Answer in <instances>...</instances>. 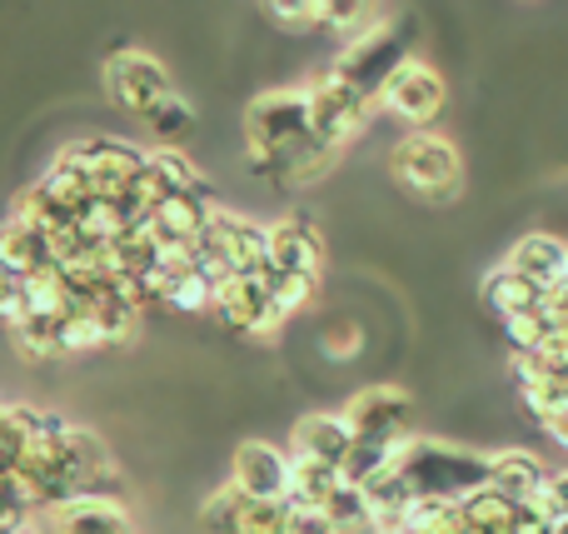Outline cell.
Wrapping results in <instances>:
<instances>
[{"label": "cell", "mask_w": 568, "mask_h": 534, "mask_svg": "<svg viewBox=\"0 0 568 534\" xmlns=\"http://www.w3.org/2000/svg\"><path fill=\"white\" fill-rule=\"evenodd\" d=\"M245 160L255 175L275 185H314L329 175L339 150L324 145L310 125V90L280 85L260 90L245 110Z\"/></svg>", "instance_id": "cell-1"}, {"label": "cell", "mask_w": 568, "mask_h": 534, "mask_svg": "<svg viewBox=\"0 0 568 534\" xmlns=\"http://www.w3.org/2000/svg\"><path fill=\"white\" fill-rule=\"evenodd\" d=\"M394 465L414 485V495L444 500V505H464L474 490L489 485V455L449 445V440H424V435L399 440L394 445Z\"/></svg>", "instance_id": "cell-2"}, {"label": "cell", "mask_w": 568, "mask_h": 534, "mask_svg": "<svg viewBox=\"0 0 568 534\" xmlns=\"http://www.w3.org/2000/svg\"><path fill=\"white\" fill-rule=\"evenodd\" d=\"M389 170L424 205H454V200L464 195V160H459V150H454V140L439 135V130H409V135L394 145Z\"/></svg>", "instance_id": "cell-3"}, {"label": "cell", "mask_w": 568, "mask_h": 534, "mask_svg": "<svg viewBox=\"0 0 568 534\" xmlns=\"http://www.w3.org/2000/svg\"><path fill=\"white\" fill-rule=\"evenodd\" d=\"M404 60H409V26L394 20V16H379L359 40H354V46H344L339 56H334L329 70L339 80H349L354 90H364V95L379 105L384 80H389Z\"/></svg>", "instance_id": "cell-4"}, {"label": "cell", "mask_w": 568, "mask_h": 534, "mask_svg": "<svg viewBox=\"0 0 568 534\" xmlns=\"http://www.w3.org/2000/svg\"><path fill=\"white\" fill-rule=\"evenodd\" d=\"M105 95L115 100L120 110L140 120H155L165 105H175V80L160 66L150 50H110L105 60Z\"/></svg>", "instance_id": "cell-5"}, {"label": "cell", "mask_w": 568, "mask_h": 534, "mask_svg": "<svg viewBox=\"0 0 568 534\" xmlns=\"http://www.w3.org/2000/svg\"><path fill=\"white\" fill-rule=\"evenodd\" d=\"M304 90H310V125L324 145L344 150L354 135H364V125H369V115H374V100L364 95V90H354L349 80H339L334 70H324V75L310 80Z\"/></svg>", "instance_id": "cell-6"}, {"label": "cell", "mask_w": 568, "mask_h": 534, "mask_svg": "<svg viewBox=\"0 0 568 534\" xmlns=\"http://www.w3.org/2000/svg\"><path fill=\"white\" fill-rule=\"evenodd\" d=\"M344 425H349L354 440H364V445H399V440H409V420H414V400L409 390L399 385H369L359 390V395L349 400V405L339 410Z\"/></svg>", "instance_id": "cell-7"}, {"label": "cell", "mask_w": 568, "mask_h": 534, "mask_svg": "<svg viewBox=\"0 0 568 534\" xmlns=\"http://www.w3.org/2000/svg\"><path fill=\"white\" fill-rule=\"evenodd\" d=\"M444 100H449V85H444V75L429 66V60H404L399 70H394L389 80H384L379 90V105L389 110L394 120H404L409 130H429L434 120H439Z\"/></svg>", "instance_id": "cell-8"}, {"label": "cell", "mask_w": 568, "mask_h": 534, "mask_svg": "<svg viewBox=\"0 0 568 534\" xmlns=\"http://www.w3.org/2000/svg\"><path fill=\"white\" fill-rule=\"evenodd\" d=\"M210 315L220 320L225 330H235V335H250V340H270L275 330H284V315L275 310V300H270L265 280L255 275H225L215 285V310Z\"/></svg>", "instance_id": "cell-9"}, {"label": "cell", "mask_w": 568, "mask_h": 534, "mask_svg": "<svg viewBox=\"0 0 568 534\" xmlns=\"http://www.w3.org/2000/svg\"><path fill=\"white\" fill-rule=\"evenodd\" d=\"M85 145V165H90V185H95V200H125L130 185L145 175L150 155L135 150L130 140H110V135H95V140H80Z\"/></svg>", "instance_id": "cell-10"}, {"label": "cell", "mask_w": 568, "mask_h": 534, "mask_svg": "<svg viewBox=\"0 0 568 534\" xmlns=\"http://www.w3.org/2000/svg\"><path fill=\"white\" fill-rule=\"evenodd\" d=\"M230 485L250 500H290V450L270 440H245L230 465Z\"/></svg>", "instance_id": "cell-11"}, {"label": "cell", "mask_w": 568, "mask_h": 534, "mask_svg": "<svg viewBox=\"0 0 568 534\" xmlns=\"http://www.w3.org/2000/svg\"><path fill=\"white\" fill-rule=\"evenodd\" d=\"M45 530L50 534H140L125 500H100V495H75L65 505L45 510Z\"/></svg>", "instance_id": "cell-12"}, {"label": "cell", "mask_w": 568, "mask_h": 534, "mask_svg": "<svg viewBox=\"0 0 568 534\" xmlns=\"http://www.w3.org/2000/svg\"><path fill=\"white\" fill-rule=\"evenodd\" d=\"M270 265L284 275H314L324 270V235L310 215H280L270 225Z\"/></svg>", "instance_id": "cell-13"}, {"label": "cell", "mask_w": 568, "mask_h": 534, "mask_svg": "<svg viewBox=\"0 0 568 534\" xmlns=\"http://www.w3.org/2000/svg\"><path fill=\"white\" fill-rule=\"evenodd\" d=\"M215 210H220V200H215L210 185L190 190V195H170L165 205L155 210V220H150L155 245H200V235H205V225H210Z\"/></svg>", "instance_id": "cell-14"}, {"label": "cell", "mask_w": 568, "mask_h": 534, "mask_svg": "<svg viewBox=\"0 0 568 534\" xmlns=\"http://www.w3.org/2000/svg\"><path fill=\"white\" fill-rule=\"evenodd\" d=\"M504 265L549 295L554 285H564V280H568V245L559 235H549V230H534V235H524L519 245L504 255Z\"/></svg>", "instance_id": "cell-15"}, {"label": "cell", "mask_w": 568, "mask_h": 534, "mask_svg": "<svg viewBox=\"0 0 568 534\" xmlns=\"http://www.w3.org/2000/svg\"><path fill=\"white\" fill-rule=\"evenodd\" d=\"M50 265H55V245H50L45 230L26 225L20 215L0 220V270H6V275L30 280V275H40V270H50Z\"/></svg>", "instance_id": "cell-16"}, {"label": "cell", "mask_w": 568, "mask_h": 534, "mask_svg": "<svg viewBox=\"0 0 568 534\" xmlns=\"http://www.w3.org/2000/svg\"><path fill=\"white\" fill-rule=\"evenodd\" d=\"M354 450V435L344 425V415H304L294 420V435H290V455L294 460H320V465L339 470Z\"/></svg>", "instance_id": "cell-17"}, {"label": "cell", "mask_w": 568, "mask_h": 534, "mask_svg": "<svg viewBox=\"0 0 568 534\" xmlns=\"http://www.w3.org/2000/svg\"><path fill=\"white\" fill-rule=\"evenodd\" d=\"M544 480H549V470H544V460L534 450H499V455H489V490H499L514 505H529L544 490Z\"/></svg>", "instance_id": "cell-18"}, {"label": "cell", "mask_w": 568, "mask_h": 534, "mask_svg": "<svg viewBox=\"0 0 568 534\" xmlns=\"http://www.w3.org/2000/svg\"><path fill=\"white\" fill-rule=\"evenodd\" d=\"M479 300H484V305H489L499 320H514V315H529V310H539V305H544V290L529 285L524 275H514L509 265H499V270H489V275H484Z\"/></svg>", "instance_id": "cell-19"}, {"label": "cell", "mask_w": 568, "mask_h": 534, "mask_svg": "<svg viewBox=\"0 0 568 534\" xmlns=\"http://www.w3.org/2000/svg\"><path fill=\"white\" fill-rule=\"evenodd\" d=\"M364 500H369L374 520H379V534H394L399 530V520H404V510H409L419 495H414V485L399 475V465H394V470H384L379 480L364 485Z\"/></svg>", "instance_id": "cell-20"}, {"label": "cell", "mask_w": 568, "mask_h": 534, "mask_svg": "<svg viewBox=\"0 0 568 534\" xmlns=\"http://www.w3.org/2000/svg\"><path fill=\"white\" fill-rule=\"evenodd\" d=\"M464 525H469L474 534H514V525H519L524 505H514V500H504L499 490H474L469 500H464Z\"/></svg>", "instance_id": "cell-21"}, {"label": "cell", "mask_w": 568, "mask_h": 534, "mask_svg": "<svg viewBox=\"0 0 568 534\" xmlns=\"http://www.w3.org/2000/svg\"><path fill=\"white\" fill-rule=\"evenodd\" d=\"M339 485H344V475L334 465H320V460H294L290 455V505L324 510Z\"/></svg>", "instance_id": "cell-22"}, {"label": "cell", "mask_w": 568, "mask_h": 534, "mask_svg": "<svg viewBox=\"0 0 568 534\" xmlns=\"http://www.w3.org/2000/svg\"><path fill=\"white\" fill-rule=\"evenodd\" d=\"M90 315H95L100 335H105V345H130V340L140 335V310L130 305V300L115 295V285L95 290V305H90Z\"/></svg>", "instance_id": "cell-23"}, {"label": "cell", "mask_w": 568, "mask_h": 534, "mask_svg": "<svg viewBox=\"0 0 568 534\" xmlns=\"http://www.w3.org/2000/svg\"><path fill=\"white\" fill-rule=\"evenodd\" d=\"M324 515H329V525L339 534H379V520H374L369 500H364V490H354V485L334 490L329 505H324Z\"/></svg>", "instance_id": "cell-24"}, {"label": "cell", "mask_w": 568, "mask_h": 534, "mask_svg": "<svg viewBox=\"0 0 568 534\" xmlns=\"http://www.w3.org/2000/svg\"><path fill=\"white\" fill-rule=\"evenodd\" d=\"M65 295H70V280L60 275L55 265L30 275L26 280V320H60L65 315Z\"/></svg>", "instance_id": "cell-25"}, {"label": "cell", "mask_w": 568, "mask_h": 534, "mask_svg": "<svg viewBox=\"0 0 568 534\" xmlns=\"http://www.w3.org/2000/svg\"><path fill=\"white\" fill-rule=\"evenodd\" d=\"M260 280H265L270 300H275V310L284 320L300 315V310H310V300L320 295V280H314V275H284V270L265 265V270H260Z\"/></svg>", "instance_id": "cell-26"}, {"label": "cell", "mask_w": 568, "mask_h": 534, "mask_svg": "<svg viewBox=\"0 0 568 534\" xmlns=\"http://www.w3.org/2000/svg\"><path fill=\"white\" fill-rule=\"evenodd\" d=\"M379 20V10L374 6H354V0H324V26L320 30H329L334 40H339V50L344 46H354V40L364 36V30Z\"/></svg>", "instance_id": "cell-27"}, {"label": "cell", "mask_w": 568, "mask_h": 534, "mask_svg": "<svg viewBox=\"0 0 568 534\" xmlns=\"http://www.w3.org/2000/svg\"><path fill=\"white\" fill-rule=\"evenodd\" d=\"M245 510H250V495H240L235 485H220L205 500V510H200V525H205V534H240Z\"/></svg>", "instance_id": "cell-28"}, {"label": "cell", "mask_w": 568, "mask_h": 534, "mask_svg": "<svg viewBox=\"0 0 568 534\" xmlns=\"http://www.w3.org/2000/svg\"><path fill=\"white\" fill-rule=\"evenodd\" d=\"M10 340H16L20 360H30V365H45V360H60L55 320H20V325H10Z\"/></svg>", "instance_id": "cell-29"}, {"label": "cell", "mask_w": 568, "mask_h": 534, "mask_svg": "<svg viewBox=\"0 0 568 534\" xmlns=\"http://www.w3.org/2000/svg\"><path fill=\"white\" fill-rule=\"evenodd\" d=\"M384 470H394V450L389 445H364V440H354V450H349V460L339 465V475H344V485L364 490L369 480H379Z\"/></svg>", "instance_id": "cell-30"}, {"label": "cell", "mask_w": 568, "mask_h": 534, "mask_svg": "<svg viewBox=\"0 0 568 534\" xmlns=\"http://www.w3.org/2000/svg\"><path fill=\"white\" fill-rule=\"evenodd\" d=\"M150 170H155V175L165 180V190H170V195H190V190H200V185H205V175H200V170L190 165V160L180 155L175 145H160V150H150Z\"/></svg>", "instance_id": "cell-31"}, {"label": "cell", "mask_w": 568, "mask_h": 534, "mask_svg": "<svg viewBox=\"0 0 568 534\" xmlns=\"http://www.w3.org/2000/svg\"><path fill=\"white\" fill-rule=\"evenodd\" d=\"M165 305L180 310V315H205V310H215V280H210L205 270H190V275L175 280Z\"/></svg>", "instance_id": "cell-32"}, {"label": "cell", "mask_w": 568, "mask_h": 534, "mask_svg": "<svg viewBox=\"0 0 568 534\" xmlns=\"http://www.w3.org/2000/svg\"><path fill=\"white\" fill-rule=\"evenodd\" d=\"M55 340H60V355H90V350L105 345L95 315H60L55 320Z\"/></svg>", "instance_id": "cell-33"}, {"label": "cell", "mask_w": 568, "mask_h": 534, "mask_svg": "<svg viewBox=\"0 0 568 534\" xmlns=\"http://www.w3.org/2000/svg\"><path fill=\"white\" fill-rule=\"evenodd\" d=\"M290 500H250L240 534H290Z\"/></svg>", "instance_id": "cell-34"}, {"label": "cell", "mask_w": 568, "mask_h": 534, "mask_svg": "<svg viewBox=\"0 0 568 534\" xmlns=\"http://www.w3.org/2000/svg\"><path fill=\"white\" fill-rule=\"evenodd\" d=\"M504 335H509L514 355H539V345L549 340V320H544V310H529V315L504 320Z\"/></svg>", "instance_id": "cell-35"}, {"label": "cell", "mask_w": 568, "mask_h": 534, "mask_svg": "<svg viewBox=\"0 0 568 534\" xmlns=\"http://www.w3.org/2000/svg\"><path fill=\"white\" fill-rule=\"evenodd\" d=\"M265 16L284 30H320L324 26V0H300V6L275 0V6H265Z\"/></svg>", "instance_id": "cell-36"}, {"label": "cell", "mask_w": 568, "mask_h": 534, "mask_svg": "<svg viewBox=\"0 0 568 534\" xmlns=\"http://www.w3.org/2000/svg\"><path fill=\"white\" fill-rule=\"evenodd\" d=\"M26 320V280L0 270V325H20Z\"/></svg>", "instance_id": "cell-37"}, {"label": "cell", "mask_w": 568, "mask_h": 534, "mask_svg": "<svg viewBox=\"0 0 568 534\" xmlns=\"http://www.w3.org/2000/svg\"><path fill=\"white\" fill-rule=\"evenodd\" d=\"M359 345H364V335H359V325H349V320H339V325L324 330V350H329L334 360L359 355Z\"/></svg>", "instance_id": "cell-38"}, {"label": "cell", "mask_w": 568, "mask_h": 534, "mask_svg": "<svg viewBox=\"0 0 568 534\" xmlns=\"http://www.w3.org/2000/svg\"><path fill=\"white\" fill-rule=\"evenodd\" d=\"M294 515H290V534H339L329 525V515L324 510H314V505H290Z\"/></svg>", "instance_id": "cell-39"}, {"label": "cell", "mask_w": 568, "mask_h": 534, "mask_svg": "<svg viewBox=\"0 0 568 534\" xmlns=\"http://www.w3.org/2000/svg\"><path fill=\"white\" fill-rule=\"evenodd\" d=\"M150 125H155V135H160V140H175L180 130L190 125V105H185V100H175V105H165L155 120H150Z\"/></svg>", "instance_id": "cell-40"}, {"label": "cell", "mask_w": 568, "mask_h": 534, "mask_svg": "<svg viewBox=\"0 0 568 534\" xmlns=\"http://www.w3.org/2000/svg\"><path fill=\"white\" fill-rule=\"evenodd\" d=\"M544 435H549V440H554V445H559V450H564V455H568V410H559V415H554V420H549V425H544Z\"/></svg>", "instance_id": "cell-41"}, {"label": "cell", "mask_w": 568, "mask_h": 534, "mask_svg": "<svg viewBox=\"0 0 568 534\" xmlns=\"http://www.w3.org/2000/svg\"><path fill=\"white\" fill-rule=\"evenodd\" d=\"M514 534H554V525H539L534 515H519V525H514Z\"/></svg>", "instance_id": "cell-42"}, {"label": "cell", "mask_w": 568, "mask_h": 534, "mask_svg": "<svg viewBox=\"0 0 568 534\" xmlns=\"http://www.w3.org/2000/svg\"><path fill=\"white\" fill-rule=\"evenodd\" d=\"M554 534H568V520H559V525H554Z\"/></svg>", "instance_id": "cell-43"}, {"label": "cell", "mask_w": 568, "mask_h": 534, "mask_svg": "<svg viewBox=\"0 0 568 534\" xmlns=\"http://www.w3.org/2000/svg\"><path fill=\"white\" fill-rule=\"evenodd\" d=\"M16 534H40V530H36V525H26V530H16Z\"/></svg>", "instance_id": "cell-44"}, {"label": "cell", "mask_w": 568, "mask_h": 534, "mask_svg": "<svg viewBox=\"0 0 568 534\" xmlns=\"http://www.w3.org/2000/svg\"><path fill=\"white\" fill-rule=\"evenodd\" d=\"M0 415H6V405H0Z\"/></svg>", "instance_id": "cell-45"}, {"label": "cell", "mask_w": 568, "mask_h": 534, "mask_svg": "<svg viewBox=\"0 0 568 534\" xmlns=\"http://www.w3.org/2000/svg\"><path fill=\"white\" fill-rule=\"evenodd\" d=\"M464 534H474V530H464Z\"/></svg>", "instance_id": "cell-46"}]
</instances>
